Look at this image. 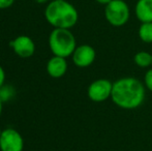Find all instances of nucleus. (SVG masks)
Masks as SVG:
<instances>
[{"mask_svg": "<svg viewBox=\"0 0 152 151\" xmlns=\"http://www.w3.org/2000/svg\"><path fill=\"white\" fill-rule=\"evenodd\" d=\"M145 96L146 87L134 77H123L113 82L111 99L121 109H137L144 103Z\"/></svg>", "mask_w": 152, "mask_h": 151, "instance_id": "obj_1", "label": "nucleus"}, {"mask_svg": "<svg viewBox=\"0 0 152 151\" xmlns=\"http://www.w3.org/2000/svg\"><path fill=\"white\" fill-rule=\"evenodd\" d=\"M47 22L54 28L70 29L78 23L77 8L66 0H52L45 9Z\"/></svg>", "mask_w": 152, "mask_h": 151, "instance_id": "obj_2", "label": "nucleus"}, {"mask_svg": "<svg viewBox=\"0 0 152 151\" xmlns=\"http://www.w3.org/2000/svg\"><path fill=\"white\" fill-rule=\"evenodd\" d=\"M49 47L54 56L69 57L77 48V40L69 29L54 28L49 36Z\"/></svg>", "mask_w": 152, "mask_h": 151, "instance_id": "obj_3", "label": "nucleus"}, {"mask_svg": "<svg viewBox=\"0 0 152 151\" xmlns=\"http://www.w3.org/2000/svg\"><path fill=\"white\" fill-rule=\"evenodd\" d=\"M107 22L114 27H122L130 18V9L124 0H112L104 7Z\"/></svg>", "mask_w": 152, "mask_h": 151, "instance_id": "obj_4", "label": "nucleus"}, {"mask_svg": "<svg viewBox=\"0 0 152 151\" xmlns=\"http://www.w3.org/2000/svg\"><path fill=\"white\" fill-rule=\"evenodd\" d=\"M113 82L108 79H97L93 81L87 89V94L90 101L94 103H102L111 98Z\"/></svg>", "mask_w": 152, "mask_h": 151, "instance_id": "obj_5", "label": "nucleus"}, {"mask_svg": "<svg viewBox=\"0 0 152 151\" xmlns=\"http://www.w3.org/2000/svg\"><path fill=\"white\" fill-rule=\"evenodd\" d=\"M24 140L21 133L14 128L2 131L0 137V150L1 151H23Z\"/></svg>", "mask_w": 152, "mask_h": 151, "instance_id": "obj_6", "label": "nucleus"}, {"mask_svg": "<svg viewBox=\"0 0 152 151\" xmlns=\"http://www.w3.org/2000/svg\"><path fill=\"white\" fill-rule=\"evenodd\" d=\"M72 57L75 65L78 67H88L95 60L96 52L90 44H81L77 46Z\"/></svg>", "mask_w": 152, "mask_h": 151, "instance_id": "obj_7", "label": "nucleus"}, {"mask_svg": "<svg viewBox=\"0 0 152 151\" xmlns=\"http://www.w3.org/2000/svg\"><path fill=\"white\" fill-rule=\"evenodd\" d=\"M10 47L18 56L22 58H29L35 52V44L31 37L27 35H20L10 42Z\"/></svg>", "mask_w": 152, "mask_h": 151, "instance_id": "obj_8", "label": "nucleus"}, {"mask_svg": "<svg viewBox=\"0 0 152 151\" xmlns=\"http://www.w3.org/2000/svg\"><path fill=\"white\" fill-rule=\"evenodd\" d=\"M67 71V62L64 57L53 56L47 64V71L52 78L58 79L63 77Z\"/></svg>", "mask_w": 152, "mask_h": 151, "instance_id": "obj_9", "label": "nucleus"}, {"mask_svg": "<svg viewBox=\"0 0 152 151\" xmlns=\"http://www.w3.org/2000/svg\"><path fill=\"white\" fill-rule=\"evenodd\" d=\"M134 12L141 23L152 22V0H138Z\"/></svg>", "mask_w": 152, "mask_h": 151, "instance_id": "obj_10", "label": "nucleus"}, {"mask_svg": "<svg viewBox=\"0 0 152 151\" xmlns=\"http://www.w3.org/2000/svg\"><path fill=\"white\" fill-rule=\"evenodd\" d=\"M134 61L137 66L141 69H148L152 66V54L147 51H140L134 56Z\"/></svg>", "mask_w": 152, "mask_h": 151, "instance_id": "obj_11", "label": "nucleus"}, {"mask_svg": "<svg viewBox=\"0 0 152 151\" xmlns=\"http://www.w3.org/2000/svg\"><path fill=\"white\" fill-rule=\"evenodd\" d=\"M138 34L140 39L143 42L151 44L152 42V22H145L141 23L139 27Z\"/></svg>", "mask_w": 152, "mask_h": 151, "instance_id": "obj_12", "label": "nucleus"}, {"mask_svg": "<svg viewBox=\"0 0 152 151\" xmlns=\"http://www.w3.org/2000/svg\"><path fill=\"white\" fill-rule=\"evenodd\" d=\"M14 95H15V90L10 85H3V86L0 88V97H1L3 103L5 101L10 99Z\"/></svg>", "mask_w": 152, "mask_h": 151, "instance_id": "obj_13", "label": "nucleus"}, {"mask_svg": "<svg viewBox=\"0 0 152 151\" xmlns=\"http://www.w3.org/2000/svg\"><path fill=\"white\" fill-rule=\"evenodd\" d=\"M144 85L146 89L152 92V67L149 69L148 71L145 73L144 76Z\"/></svg>", "mask_w": 152, "mask_h": 151, "instance_id": "obj_14", "label": "nucleus"}, {"mask_svg": "<svg viewBox=\"0 0 152 151\" xmlns=\"http://www.w3.org/2000/svg\"><path fill=\"white\" fill-rule=\"evenodd\" d=\"M16 0H0V9H6L12 6Z\"/></svg>", "mask_w": 152, "mask_h": 151, "instance_id": "obj_15", "label": "nucleus"}, {"mask_svg": "<svg viewBox=\"0 0 152 151\" xmlns=\"http://www.w3.org/2000/svg\"><path fill=\"white\" fill-rule=\"evenodd\" d=\"M4 81H5V73L2 66L0 65V88L4 85Z\"/></svg>", "mask_w": 152, "mask_h": 151, "instance_id": "obj_16", "label": "nucleus"}, {"mask_svg": "<svg viewBox=\"0 0 152 151\" xmlns=\"http://www.w3.org/2000/svg\"><path fill=\"white\" fill-rule=\"evenodd\" d=\"M95 1L97 2V3L102 4V5H104V6H106L107 4L110 3V2L112 1V0H95Z\"/></svg>", "mask_w": 152, "mask_h": 151, "instance_id": "obj_17", "label": "nucleus"}, {"mask_svg": "<svg viewBox=\"0 0 152 151\" xmlns=\"http://www.w3.org/2000/svg\"><path fill=\"white\" fill-rule=\"evenodd\" d=\"M34 1H35L36 3H38V4H44V3L49 2V0H34Z\"/></svg>", "mask_w": 152, "mask_h": 151, "instance_id": "obj_18", "label": "nucleus"}, {"mask_svg": "<svg viewBox=\"0 0 152 151\" xmlns=\"http://www.w3.org/2000/svg\"><path fill=\"white\" fill-rule=\"evenodd\" d=\"M2 104H3V101H2L1 97H0V115L2 113Z\"/></svg>", "mask_w": 152, "mask_h": 151, "instance_id": "obj_19", "label": "nucleus"}, {"mask_svg": "<svg viewBox=\"0 0 152 151\" xmlns=\"http://www.w3.org/2000/svg\"><path fill=\"white\" fill-rule=\"evenodd\" d=\"M1 133H2V131L0 129V137H1Z\"/></svg>", "mask_w": 152, "mask_h": 151, "instance_id": "obj_20", "label": "nucleus"}]
</instances>
